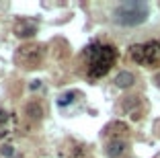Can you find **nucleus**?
Masks as SVG:
<instances>
[{
  "label": "nucleus",
  "mask_w": 160,
  "mask_h": 158,
  "mask_svg": "<svg viewBox=\"0 0 160 158\" xmlns=\"http://www.w3.org/2000/svg\"><path fill=\"white\" fill-rule=\"evenodd\" d=\"M117 60V49L113 45L103 43H90L86 47V66H88L90 78H101L111 70L113 62Z\"/></svg>",
  "instance_id": "1"
},
{
  "label": "nucleus",
  "mask_w": 160,
  "mask_h": 158,
  "mask_svg": "<svg viewBox=\"0 0 160 158\" xmlns=\"http://www.w3.org/2000/svg\"><path fill=\"white\" fill-rule=\"evenodd\" d=\"M148 14H150V6L146 2L127 0V2H121L113 10V21L121 27H138V25L148 21Z\"/></svg>",
  "instance_id": "2"
},
{
  "label": "nucleus",
  "mask_w": 160,
  "mask_h": 158,
  "mask_svg": "<svg viewBox=\"0 0 160 158\" xmlns=\"http://www.w3.org/2000/svg\"><path fill=\"white\" fill-rule=\"evenodd\" d=\"M43 60V47L35 45V43H27V45H21L14 54V62L19 66H23L25 70H33L41 64Z\"/></svg>",
  "instance_id": "3"
},
{
  "label": "nucleus",
  "mask_w": 160,
  "mask_h": 158,
  "mask_svg": "<svg viewBox=\"0 0 160 158\" xmlns=\"http://www.w3.org/2000/svg\"><path fill=\"white\" fill-rule=\"evenodd\" d=\"M132 58L142 66H150L156 64L160 60V43L158 41H150V43H140V45L132 47Z\"/></svg>",
  "instance_id": "4"
},
{
  "label": "nucleus",
  "mask_w": 160,
  "mask_h": 158,
  "mask_svg": "<svg viewBox=\"0 0 160 158\" xmlns=\"http://www.w3.org/2000/svg\"><path fill=\"white\" fill-rule=\"evenodd\" d=\"M14 33H17V37H31V35L37 33V21L21 19L19 23L14 25Z\"/></svg>",
  "instance_id": "5"
},
{
  "label": "nucleus",
  "mask_w": 160,
  "mask_h": 158,
  "mask_svg": "<svg viewBox=\"0 0 160 158\" xmlns=\"http://www.w3.org/2000/svg\"><path fill=\"white\" fill-rule=\"evenodd\" d=\"M123 109L132 115V119H140V101H138V97H127L123 101Z\"/></svg>",
  "instance_id": "6"
},
{
  "label": "nucleus",
  "mask_w": 160,
  "mask_h": 158,
  "mask_svg": "<svg viewBox=\"0 0 160 158\" xmlns=\"http://www.w3.org/2000/svg\"><path fill=\"white\" fill-rule=\"evenodd\" d=\"M123 150H125V142H123V140H111L107 144V150H105V152H107L109 158H117V156L123 154Z\"/></svg>",
  "instance_id": "7"
},
{
  "label": "nucleus",
  "mask_w": 160,
  "mask_h": 158,
  "mask_svg": "<svg viewBox=\"0 0 160 158\" xmlns=\"http://www.w3.org/2000/svg\"><path fill=\"white\" fill-rule=\"evenodd\" d=\"M12 115L10 113H6V111H2L0 109V138L2 135H8L10 134V130H12Z\"/></svg>",
  "instance_id": "8"
},
{
  "label": "nucleus",
  "mask_w": 160,
  "mask_h": 158,
  "mask_svg": "<svg viewBox=\"0 0 160 158\" xmlns=\"http://www.w3.org/2000/svg\"><path fill=\"white\" fill-rule=\"evenodd\" d=\"M133 82H136V78H133L132 72H119L115 76V84H117L119 89H129Z\"/></svg>",
  "instance_id": "9"
},
{
  "label": "nucleus",
  "mask_w": 160,
  "mask_h": 158,
  "mask_svg": "<svg viewBox=\"0 0 160 158\" xmlns=\"http://www.w3.org/2000/svg\"><path fill=\"white\" fill-rule=\"evenodd\" d=\"M25 113H27L31 119H41L43 117V107H41V103H37V101H31L27 105V109H25Z\"/></svg>",
  "instance_id": "10"
},
{
  "label": "nucleus",
  "mask_w": 160,
  "mask_h": 158,
  "mask_svg": "<svg viewBox=\"0 0 160 158\" xmlns=\"http://www.w3.org/2000/svg\"><path fill=\"white\" fill-rule=\"evenodd\" d=\"M123 131H127L125 123H123V121H113V123H109V125L105 127L103 134L105 135H117V134H123Z\"/></svg>",
  "instance_id": "11"
},
{
  "label": "nucleus",
  "mask_w": 160,
  "mask_h": 158,
  "mask_svg": "<svg viewBox=\"0 0 160 158\" xmlns=\"http://www.w3.org/2000/svg\"><path fill=\"white\" fill-rule=\"evenodd\" d=\"M72 97H78V93H76V90H72V93H64V94L60 97V101H58V105H60V107H66L68 103L74 101Z\"/></svg>",
  "instance_id": "12"
},
{
  "label": "nucleus",
  "mask_w": 160,
  "mask_h": 158,
  "mask_svg": "<svg viewBox=\"0 0 160 158\" xmlns=\"http://www.w3.org/2000/svg\"><path fill=\"white\" fill-rule=\"evenodd\" d=\"M0 152L4 154V156H12V148H10V146H2V148H0Z\"/></svg>",
  "instance_id": "13"
},
{
  "label": "nucleus",
  "mask_w": 160,
  "mask_h": 158,
  "mask_svg": "<svg viewBox=\"0 0 160 158\" xmlns=\"http://www.w3.org/2000/svg\"><path fill=\"white\" fill-rule=\"evenodd\" d=\"M31 89H41V82H39V80H33V82H31Z\"/></svg>",
  "instance_id": "14"
},
{
  "label": "nucleus",
  "mask_w": 160,
  "mask_h": 158,
  "mask_svg": "<svg viewBox=\"0 0 160 158\" xmlns=\"http://www.w3.org/2000/svg\"><path fill=\"white\" fill-rule=\"evenodd\" d=\"M154 82H156V84H158V86H160V72H158V74L154 76Z\"/></svg>",
  "instance_id": "15"
}]
</instances>
